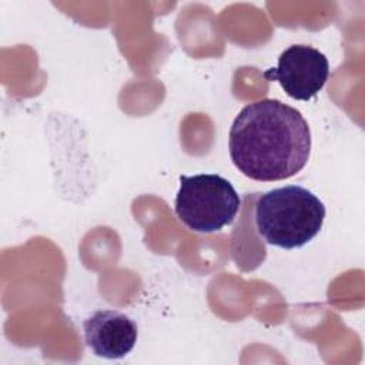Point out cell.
Masks as SVG:
<instances>
[{"label": "cell", "instance_id": "7a4b0ae2", "mask_svg": "<svg viewBox=\"0 0 365 365\" xmlns=\"http://www.w3.org/2000/svg\"><path fill=\"white\" fill-rule=\"evenodd\" d=\"M324 220V202L295 184L269 190L255 204L258 234L265 242L284 250L304 247L321 231Z\"/></svg>", "mask_w": 365, "mask_h": 365}, {"label": "cell", "instance_id": "277c9868", "mask_svg": "<svg viewBox=\"0 0 365 365\" xmlns=\"http://www.w3.org/2000/svg\"><path fill=\"white\" fill-rule=\"evenodd\" d=\"M264 77L277 81L287 96L299 101L312 100L329 77L327 56L308 44H292L278 57L277 67L264 71Z\"/></svg>", "mask_w": 365, "mask_h": 365}, {"label": "cell", "instance_id": "3957f363", "mask_svg": "<svg viewBox=\"0 0 365 365\" xmlns=\"http://www.w3.org/2000/svg\"><path fill=\"white\" fill-rule=\"evenodd\" d=\"M174 205L178 220L187 228L210 234L235 220L241 198L234 185L218 174L180 175Z\"/></svg>", "mask_w": 365, "mask_h": 365}, {"label": "cell", "instance_id": "6da1fadb", "mask_svg": "<svg viewBox=\"0 0 365 365\" xmlns=\"http://www.w3.org/2000/svg\"><path fill=\"white\" fill-rule=\"evenodd\" d=\"M232 164L255 181H281L308 163L311 131L294 107L262 98L247 104L234 118L228 140Z\"/></svg>", "mask_w": 365, "mask_h": 365}, {"label": "cell", "instance_id": "5b68a950", "mask_svg": "<svg viewBox=\"0 0 365 365\" xmlns=\"http://www.w3.org/2000/svg\"><path fill=\"white\" fill-rule=\"evenodd\" d=\"M83 329L87 346L106 359H120L130 354L138 336L137 322L115 309L94 311L84 319Z\"/></svg>", "mask_w": 365, "mask_h": 365}]
</instances>
